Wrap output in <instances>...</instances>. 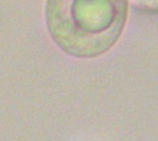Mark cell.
Masks as SVG:
<instances>
[{
	"label": "cell",
	"mask_w": 158,
	"mask_h": 141,
	"mask_svg": "<svg viewBox=\"0 0 158 141\" xmlns=\"http://www.w3.org/2000/svg\"><path fill=\"white\" fill-rule=\"evenodd\" d=\"M128 0H47L48 30L70 55L90 58L106 53L122 34Z\"/></svg>",
	"instance_id": "cell-1"
},
{
	"label": "cell",
	"mask_w": 158,
	"mask_h": 141,
	"mask_svg": "<svg viewBox=\"0 0 158 141\" xmlns=\"http://www.w3.org/2000/svg\"><path fill=\"white\" fill-rule=\"evenodd\" d=\"M142 10L147 13L158 14V0H131Z\"/></svg>",
	"instance_id": "cell-2"
}]
</instances>
